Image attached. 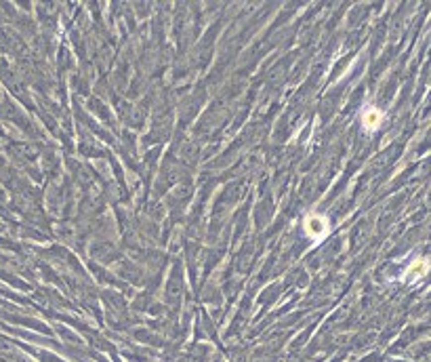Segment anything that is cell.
<instances>
[{"mask_svg": "<svg viewBox=\"0 0 431 362\" xmlns=\"http://www.w3.org/2000/svg\"><path fill=\"white\" fill-rule=\"evenodd\" d=\"M381 120H383V114L379 110H374V108H370L364 114V125H366V129H370V131H374L376 127H379Z\"/></svg>", "mask_w": 431, "mask_h": 362, "instance_id": "6da1fadb", "label": "cell"}, {"mask_svg": "<svg viewBox=\"0 0 431 362\" xmlns=\"http://www.w3.org/2000/svg\"><path fill=\"white\" fill-rule=\"evenodd\" d=\"M305 227H307V232L313 234V236L324 234V221H322V219H318V217H309V219H307Z\"/></svg>", "mask_w": 431, "mask_h": 362, "instance_id": "7a4b0ae2", "label": "cell"}]
</instances>
